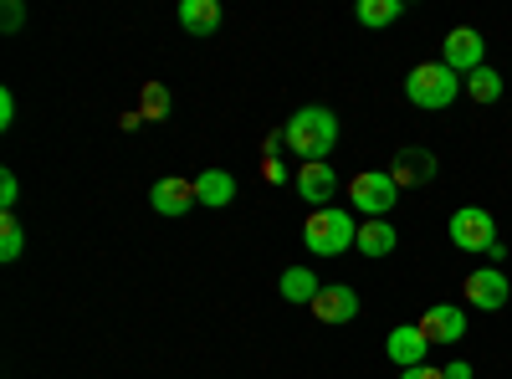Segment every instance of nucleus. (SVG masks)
Instances as JSON below:
<instances>
[{"label": "nucleus", "instance_id": "4468645a", "mask_svg": "<svg viewBox=\"0 0 512 379\" xmlns=\"http://www.w3.org/2000/svg\"><path fill=\"white\" fill-rule=\"evenodd\" d=\"M364 257H390V251L400 246V231L390 221H359V241H354Z\"/></svg>", "mask_w": 512, "mask_h": 379}, {"label": "nucleus", "instance_id": "2eb2a0df", "mask_svg": "<svg viewBox=\"0 0 512 379\" xmlns=\"http://www.w3.org/2000/svg\"><path fill=\"white\" fill-rule=\"evenodd\" d=\"M180 26L190 36H210L221 26V6H216V0H180Z\"/></svg>", "mask_w": 512, "mask_h": 379}, {"label": "nucleus", "instance_id": "dca6fc26", "mask_svg": "<svg viewBox=\"0 0 512 379\" xmlns=\"http://www.w3.org/2000/svg\"><path fill=\"white\" fill-rule=\"evenodd\" d=\"M195 195H200V205L221 210V205L236 200V180H231L226 170H205V175H195Z\"/></svg>", "mask_w": 512, "mask_h": 379}, {"label": "nucleus", "instance_id": "20e7f679", "mask_svg": "<svg viewBox=\"0 0 512 379\" xmlns=\"http://www.w3.org/2000/svg\"><path fill=\"white\" fill-rule=\"evenodd\" d=\"M349 200L364 210L369 221H384V216H390V210L400 205V185L390 180V170H364V175H354Z\"/></svg>", "mask_w": 512, "mask_h": 379}, {"label": "nucleus", "instance_id": "423d86ee", "mask_svg": "<svg viewBox=\"0 0 512 379\" xmlns=\"http://www.w3.org/2000/svg\"><path fill=\"white\" fill-rule=\"evenodd\" d=\"M441 62H446L456 77H466V72L487 67V41H482V31H472V26H456V31L441 41Z\"/></svg>", "mask_w": 512, "mask_h": 379}, {"label": "nucleus", "instance_id": "393cba45", "mask_svg": "<svg viewBox=\"0 0 512 379\" xmlns=\"http://www.w3.org/2000/svg\"><path fill=\"white\" fill-rule=\"evenodd\" d=\"M262 180H267V185H282V180H287V164L267 159V164H262Z\"/></svg>", "mask_w": 512, "mask_h": 379}, {"label": "nucleus", "instance_id": "f03ea898", "mask_svg": "<svg viewBox=\"0 0 512 379\" xmlns=\"http://www.w3.org/2000/svg\"><path fill=\"white\" fill-rule=\"evenodd\" d=\"M359 241V221L349 216V210H338V205H323L308 216L303 226V246L318 251V257H338V251H349Z\"/></svg>", "mask_w": 512, "mask_h": 379}, {"label": "nucleus", "instance_id": "7ed1b4c3", "mask_svg": "<svg viewBox=\"0 0 512 379\" xmlns=\"http://www.w3.org/2000/svg\"><path fill=\"white\" fill-rule=\"evenodd\" d=\"M461 93V77L446 67V62H420L410 77H405V98L415 108H451Z\"/></svg>", "mask_w": 512, "mask_h": 379}, {"label": "nucleus", "instance_id": "6e6552de", "mask_svg": "<svg viewBox=\"0 0 512 379\" xmlns=\"http://www.w3.org/2000/svg\"><path fill=\"white\" fill-rule=\"evenodd\" d=\"M318 323H354L359 318V292L349 282H323V292L313 298Z\"/></svg>", "mask_w": 512, "mask_h": 379}, {"label": "nucleus", "instance_id": "b1692460", "mask_svg": "<svg viewBox=\"0 0 512 379\" xmlns=\"http://www.w3.org/2000/svg\"><path fill=\"white\" fill-rule=\"evenodd\" d=\"M0 26H6V31L21 26V0H6V11H0Z\"/></svg>", "mask_w": 512, "mask_h": 379}, {"label": "nucleus", "instance_id": "6ab92c4d", "mask_svg": "<svg viewBox=\"0 0 512 379\" xmlns=\"http://www.w3.org/2000/svg\"><path fill=\"white\" fill-rule=\"evenodd\" d=\"M354 16H359V26H390L405 16V0H359Z\"/></svg>", "mask_w": 512, "mask_h": 379}, {"label": "nucleus", "instance_id": "a211bd4d", "mask_svg": "<svg viewBox=\"0 0 512 379\" xmlns=\"http://www.w3.org/2000/svg\"><path fill=\"white\" fill-rule=\"evenodd\" d=\"M461 93L472 98V103H497V98H502V77H497L492 67H477V72L461 77Z\"/></svg>", "mask_w": 512, "mask_h": 379}, {"label": "nucleus", "instance_id": "aec40b11", "mask_svg": "<svg viewBox=\"0 0 512 379\" xmlns=\"http://www.w3.org/2000/svg\"><path fill=\"white\" fill-rule=\"evenodd\" d=\"M26 246V231L16 221V210H0V262H16Z\"/></svg>", "mask_w": 512, "mask_h": 379}, {"label": "nucleus", "instance_id": "ddd939ff", "mask_svg": "<svg viewBox=\"0 0 512 379\" xmlns=\"http://www.w3.org/2000/svg\"><path fill=\"white\" fill-rule=\"evenodd\" d=\"M333 190H338V175H333V164H303L297 170V195H303L308 205H328L333 200Z\"/></svg>", "mask_w": 512, "mask_h": 379}, {"label": "nucleus", "instance_id": "4be33fe9", "mask_svg": "<svg viewBox=\"0 0 512 379\" xmlns=\"http://www.w3.org/2000/svg\"><path fill=\"white\" fill-rule=\"evenodd\" d=\"M16 195H21L16 175H11V170H0V210H11V205H16Z\"/></svg>", "mask_w": 512, "mask_h": 379}, {"label": "nucleus", "instance_id": "0eeeda50", "mask_svg": "<svg viewBox=\"0 0 512 379\" xmlns=\"http://www.w3.org/2000/svg\"><path fill=\"white\" fill-rule=\"evenodd\" d=\"M461 292H466V303L472 308H482V313H497V308H507V277L497 272V267H482V272H472L461 282Z\"/></svg>", "mask_w": 512, "mask_h": 379}, {"label": "nucleus", "instance_id": "f8f14e48", "mask_svg": "<svg viewBox=\"0 0 512 379\" xmlns=\"http://www.w3.org/2000/svg\"><path fill=\"white\" fill-rule=\"evenodd\" d=\"M390 180H395L400 190H405V185H431V180H436V154H431V149H400Z\"/></svg>", "mask_w": 512, "mask_h": 379}, {"label": "nucleus", "instance_id": "a878e982", "mask_svg": "<svg viewBox=\"0 0 512 379\" xmlns=\"http://www.w3.org/2000/svg\"><path fill=\"white\" fill-rule=\"evenodd\" d=\"M400 379H446V369H431V364H420V369H400Z\"/></svg>", "mask_w": 512, "mask_h": 379}, {"label": "nucleus", "instance_id": "1a4fd4ad", "mask_svg": "<svg viewBox=\"0 0 512 379\" xmlns=\"http://www.w3.org/2000/svg\"><path fill=\"white\" fill-rule=\"evenodd\" d=\"M149 205L159 210V216H185L190 205H200V195H195V180H185V175H164V180H154V190H149Z\"/></svg>", "mask_w": 512, "mask_h": 379}, {"label": "nucleus", "instance_id": "9b49d317", "mask_svg": "<svg viewBox=\"0 0 512 379\" xmlns=\"http://www.w3.org/2000/svg\"><path fill=\"white\" fill-rule=\"evenodd\" d=\"M420 328H425V339H431V344H461V333H466V313H461V308H451V303H436L431 313L420 318Z\"/></svg>", "mask_w": 512, "mask_h": 379}, {"label": "nucleus", "instance_id": "f257e3e1", "mask_svg": "<svg viewBox=\"0 0 512 379\" xmlns=\"http://www.w3.org/2000/svg\"><path fill=\"white\" fill-rule=\"evenodd\" d=\"M282 144L303 159V164H323L338 144V118L328 108H297L282 129Z\"/></svg>", "mask_w": 512, "mask_h": 379}, {"label": "nucleus", "instance_id": "bb28decb", "mask_svg": "<svg viewBox=\"0 0 512 379\" xmlns=\"http://www.w3.org/2000/svg\"><path fill=\"white\" fill-rule=\"evenodd\" d=\"M446 379H472V364H461V359L446 364Z\"/></svg>", "mask_w": 512, "mask_h": 379}, {"label": "nucleus", "instance_id": "9d476101", "mask_svg": "<svg viewBox=\"0 0 512 379\" xmlns=\"http://www.w3.org/2000/svg\"><path fill=\"white\" fill-rule=\"evenodd\" d=\"M384 354H390L400 369H420L425 354H431V339H425V328H420V323H400L390 339H384Z\"/></svg>", "mask_w": 512, "mask_h": 379}, {"label": "nucleus", "instance_id": "f3484780", "mask_svg": "<svg viewBox=\"0 0 512 379\" xmlns=\"http://www.w3.org/2000/svg\"><path fill=\"white\" fill-rule=\"evenodd\" d=\"M318 292H323V282H318L308 267H287V272H282V298H287V303H308V308H313Z\"/></svg>", "mask_w": 512, "mask_h": 379}, {"label": "nucleus", "instance_id": "39448f33", "mask_svg": "<svg viewBox=\"0 0 512 379\" xmlns=\"http://www.w3.org/2000/svg\"><path fill=\"white\" fill-rule=\"evenodd\" d=\"M451 246H461V251H492L497 246V221L487 216L482 205H461L451 216Z\"/></svg>", "mask_w": 512, "mask_h": 379}, {"label": "nucleus", "instance_id": "412c9836", "mask_svg": "<svg viewBox=\"0 0 512 379\" xmlns=\"http://www.w3.org/2000/svg\"><path fill=\"white\" fill-rule=\"evenodd\" d=\"M139 113H144V118H154V123H159V118L169 113V88H164V82H144V98H139Z\"/></svg>", "mask_w": 512, "mask_h": 379}, {"label": "nucleus", "instance_id": "5701e85b", "mask_svg": "<svg viewBox=\"0 0 512 379\" xmlns=\"http://www.w3.org/2000/svg\"><path fill=\"white\" fill-rule=\"evenodd\" d=\"M16 123V98H11V88H0V129H11Z\"/></svg>", "mask_w": 512, "mask_h": 379}]
</instances>
